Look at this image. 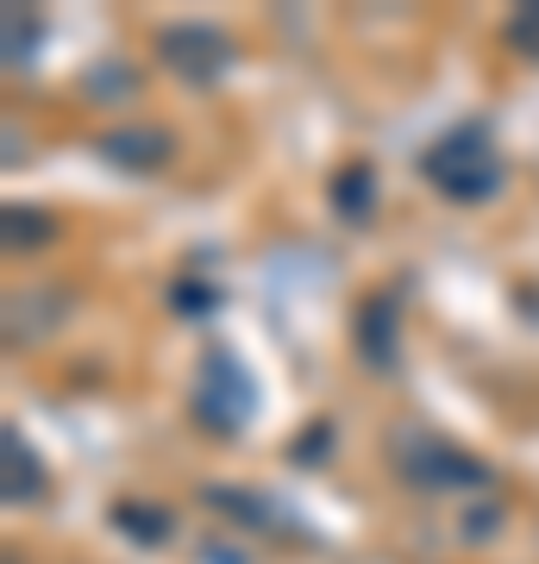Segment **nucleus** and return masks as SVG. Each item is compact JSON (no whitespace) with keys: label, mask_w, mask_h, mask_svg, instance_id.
<instances>
[{"label":"nucleus","mask_w":539,"mask_h":564,"mask_svg":"<svg viewBox=\"0 0 539 564\" xmlns=\"http://www.w3.org/2000/svg\"><path fill=\"white\" fill-rule=\"evenodd\" d=\"M420 176L433 182L445 202L477 207L502 188V158H496V144H489L483 126H452L445 139H433L420 151Z\"/></svg>","instance_id":"obj_1"},{"label":"nucleus","mask_w":539,"mask_h":564,"mask_svg":"<svg viewBox=\"0 0 539 564\" xmlns=\"http://www.w3.org/2000/svg\"><path fill=\"white\" fill-rule=\"evenodd\" d=\"M251 414H258V377L245 370L239 351L214 345V351L201 358V377H195V421L207 426V433L233 440V433L251 426Z\"/></svg>","instance_id":"obj_2"},{"label":"nucleus","mask_w":539,"mask_h":564,"mask_svg":"<svg viewBox=\"0 0 539 564\" xmlns=\"http://www.w3.org/2000/svg\"><path fill=\"white\" fill-rule=\"evenodd\" d=\"M396 470L420 489H483L489 484V464L459 452L440 433H420V426H401L396 433Z\"/></svg>","instance_id":"obj_3"},{"label":"nucleus","mask_w":539,"mask_h":564,"mask_svg":"<svg viewBox=\"0 0 539 564\" xmlns=\"http://www.w3.org/2000/svg\"><path fill=\"white\" fill-rule=\"evenodd\" d=\"M163 63L176 69L182 82H195V88H214V82L226 76V63H233V44H226V32H214V25H170L158 39Z\"/></svg>","instance_id":"obj_4"},{"label":"nucleus","mask_w":539,"mask_h":564,"mask_svg":"<svg viewBox=\"0 0 539 564\" xmlns=\"http://www.w3.org/2000/svg\"><path fill=\"white\" fill-rule=\"evenodd\" d=\"M100 158L114 163V170L151 176V170H163V163L176 158V139L163 126H114V132H100Z\"/></svg>","instance_id":"obj_5"},{"label":"nucleus","mask_w":539,"mask_h":564,"mask_svg":"<svg viewBox=\"0 0 539 564\" xmlns=\"http://www.w3.org/2000/svg\"><path fill=\"white\" fill-rule=\"evenodd\" d=\"M0 496L7 508H32L44 496V458L25 445L20 426H0Z\"/></svg>","instance_id":"obj_6"},{"label":"nucleus","mask_w":539,"mask_h":564,"mask_svg":"<svg viewBox=\"0 0 539 564\" xmlns=\"http://www.w3.org/2000/svg\"><path fill=\"white\" fill-rule=\"evenodd\" d=\"M69 295L63 289H25V295H7V345H32L44 333H57L69 321Z\"/></svg>","instance_id":"obj_7"},{"label":"nucleus","mask_w":539,"mask_h":564,"mask_svg":"<svg viewBox=\"0 0 539 564\" xmlns=\"http://www.w3.org/2000/svg\"><path fill=\"white\" fill-rule=\"evenodd\" d=\"M358 351H364V364H377V370H396L401 364V314H396V302L389 295H370V302L358 307Z\"/></svg>","instance_id":"obj_8"},{"label":"nucleus","mask_w":539,"mask_h":564,"mask_svg":"<svg viewBox=\"0 0 539 564\" xmlns=\"http://www.w3.org/2000/svg\"><path fill=\"white\" fill-rule=\"evenodd\" d=\"M0 239H7V251H39V245L57 239V220H51L44 207L7 202V207H0Z\"/></svg>","instance_id":"obj_9"},{"label":"nucleus","mask_w":539,"mask_h":564,"mask_svg":"<svg viewBox=\"0 0 539 564\" xmlns=\"http://www.w3.org/2000/svg\"><path fill=\"white\" fill-rule=\"evenodd\" d=\"M333 207H339V220H352V226L370 220V207H377V170H370V163H345L339 176H333Z\"/></svg>","instance_id":"obj_10"},{"label":"nucleus","mask_w":539,"mask_h":564,"mask_svg":"<svg viewBox=\"0 0 539 564\" xmlns=\"http://www.w3.org/2000/svg\"><path fill=\"white\" fill-rule=\"evenodd\" d=\"M201 496L220 508V514H233V521L258 527V533H277V527H282V502H263V496H251V489H220V484H207Z\"/></svg>","instance_id":"obj_11"},{"label":"nucleus","mask_w":539,"mask_h":564,"mask_svg":"<svg viewBox=\"0 0 539 564\" xmlns=\"http://www.w3.org/2000/svg\"><path fill=\"white\" fill-rule=\"evenodd\" d=\"M114 533H126V540H139V545H163L176 533V521L158 502H114Z\"/></svg>","instance_id":"obj_12"},{"label":"nucleus","mask_w":539,"mask_h":564,"mask_svg":"<svg viewBox=\"0 0 539 564\" xmlns=\"http://www.w3.org/2000/svg\"><path fill=\"white\" fill-rule=\"evenodd\" d=\"M0 51H7V69H32V51H39V20L25 7H7L0 13Z\"/></svg>","instance_id":"obj_13"},{"label":"nucleus","mask_w":539,"mask_h":564,"mask_svg":"<svg viewBox=\"0 0 539 564\" xmlns=\"http://www.w3.org/2000/svg\"><path fill=\"white\" fill-rule=\"evenodd\" d=\"M170 307L188 314V321H201V314H214V307H220V289H214V282H201V276H182L176 289H170Z\"/></svg>","instance_id":"obj_14"},{"label":"nucleus","mask_w":539,"mask_h":564,"mask_svg":"<svg viewBox=\"0 0 539 564\" xmlns=\"http://www.w3.org/2000/svg\"><path fill=\"white\" fill-rule=\"evenodd\" d=\"M508 51L527 63H539V0L515 7V20H508Z\"/></svg>","instance_id":"obj_15"},{"label":"nucleus","mask_w":539,"mask_h":564,"mask_svg":"<svg viewBox=\"0 0 539 564\" xmlns=\"http://www.w3.org/2000/svg\"><path fill=\"white\" fill-rule=\"evenodd\" d=\"M326 452H333V426H326V421L301 426V440L289 445V458H295V464H320V458H326Z\"/></svg>","instance_id":"obj_16"},{"label":"nucleus","mask_w":539,"mask_h":564,"mask_svg":"<svg viewBox=\"0 0 539 564\" xmlns=\"http://www.w3.org/2000/svg\"><path fill=\"white\" fill-rule=\"evenodd\" d=\"M489 527H496V508H483V514H471V521H464V533L477 540V533H489Z\"/></svg>","instance_id":"obj_17"},{"label":"nucleus","mask_w":539,"mask_h":564,"mask_svg":"<svg viewBox=\"0 0 539 564\" xmlns=\"http://www.w3.org/2000/svg\"><path fill=\"white\" fill-rule=\"evenodd\" d=\"M207 564H245V558L233 552V545H207Z\"/></svg>","instance_id":"obj_18"}]
</instances>
